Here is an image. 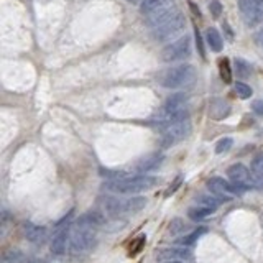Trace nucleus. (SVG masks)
I'll list each match as a JSON object with an SVG mask.
<instances>
[{"label":"nucleus","mask_w":263,"mask_h":263,"mask_svg":"<svg viewBox=\"0 0 263 263\" xmlns=\"http://www.w3.org/2000/svg\"><path fill=\"white\" fill-rule=\"evenodd\" d=\"M224 30L227 31V35H229V40L232 41V40H234V33H232V30H230L229 23H224Z\"/></svg>","instance_id":"obj_34"},{"label":"nucleus","mask_w":263,"mask_h":263,"mask_svg":"<svg viewBox=\"0 0 263 263\" xmlns=\"http://www.w3.org/2000/svg\"><path fill=\"white\" fill-rule=\"evenodd\" d=\"M96 245H97V235L94 232V229L78 226L71 232V237H69V249H71V253L76 255V257L90 252Z\"/></svg>","instance_id":"obj_4"},{"label":"nucleus","mask_w":263,"mask_h":263,"mask_svg":"<svg viewBox=\"0 0 263 263\" xmlns=\"http://www.w3.org/2000/svg\"><path fill=\"white\" fill-rule=\"evenodd\" d=\"M209 114L212 119L216 120H222L224 117L230 114V107L226 101H222V99H214L211 102V109H209Z\"/></svg>","instance_id":"obj_18"},{"label":"nucleus","mask_w":263,"mask_h":263,"mask_svg":"<svg viewBox=\"0 0 263 263\" xmlns=\"http://www.w3.org/2000/svg\"><path fill=\"white\" fill-rule=\"evenodd\" d=\"M163 263H184V261H181V260H171V261H163Z\"/></svg>","instance_id":"obj_35"},{"label":"nucleus","mask_w":263,"mask_h":263,"mask_svg":"<svg viewBox=\"0 0 263 263\" xmlns=\"http://www.w3.org/2000/svg\"><path fill=\"white\" fill-rule=\"evenodd\" d=\"M238 8L247 27H257L263 22V0H238Z\"/></svg>","instance_id":"obj_8"},{"label":"nucleus","mask_w":263,"mask_h":263,"mask_svg":"<svg viewBox=\"0 0 263 263\" xmlns=\"http://www.w3.org/2000/svg\"><path fill=\"white\" fill-rule=\"evenodd\" d=\"M191 54V38L189 36H181L175 41H171L170 45H166L161 49V60L164 63H173L184 60Z\"/></svg>","instance_id":"obj_7"},{"label":"nucleus","mask_w":263,"mask_h":263,"mask_svg":"<svg viewBox=\"0 0 263 263\" xmlns=\"http://www.w3.org/2000/svg\"><path fill=\"white\" fill-rule=\"evenodd\" d=\"M227 176L230 179V183H232V186L237 189L238 194L243 193V191H249V189L253 186L252 173L242 163H235V164H232V166H229Z\"/></svg>","instance_id":"obj_9"},{"label":"nucleus","mask_w":263,"mask_h":263,"mask_svg":"<svg viewBox=\"0 0 263 263\" xmlns=\"http://www.w3.org/2000/svg\"><path fill=\"white\" fill-rule=\"evenodd\" d=\"M232 145H234V140L230 138V137L220 138L219 142H217V145H216V153H217V155L226 153V152H229V150H230V148H232Z\"/></svg>","instance_id":"obj_28"},{"label":"nucleus","mask_w":263,"mask_h":263,"mask_svg":"<svg viewBox=\"0 0 263 263\" xmlns=\"http://www.w3.org/2000/svg\"><path fill=\"white\" fill-rule=\"evenodd\" d=\"M234 66H235V72H237V76L240 78V79L250 78V74H252V66H250L249 63H247L245 60H242V58H235Z\"/></svg>","instance_id":"obj_24"},{"label":"nucleus","mask_w":263,"mask_h":263,"mask_svg":"<svg viewBox=\"0 0 263 263\" xmlns=\"http://www.w3.org/2000/svg\"><path fill=\"white\" fill-rule=\"evenodd\" d=\"M69 237H71V230H69V226H66L51 238V243H49V250H51V253L63 255L64 250H66V243H68Z\"/></svg>","instance_id":"obj_14"},{"label":"nucleus","mask_w":263,"mask_h":263,"mask_svg":"<svg viewBox=\"0 0 263 263\" xmlns=\"http://www.w3.org/2000/svg\"><path fill=\"white\" fill-rule=\"evenodd\" d=\"M235 92H237V96L240 97V99H249L252 94H253V90H252V87L250 86H247L245 82H235Z\"/></svg>","instance_id":"obj_27"},{"label":"nucleus","mask_w":263,"mask_h":263,"mask_svg":"<svg viewBox=\"0 0 263 263\" xmlns=\"http://www.w3.org/2000/svg\"><path fill=\"white\" fill-rule=\"evenodd\" d=\"M104 212H107L112 217H119L123 214H137L146 205V199L142 196H132L127 199H119V197H105Z\"/></svg>","instance_id":"obj_3"},{"label":"nucleus","mask_w":263,"mask_h":263,"mask_svg":"<svg viewBox=\"0 0 263 263\" xmlns=\"http://www.w3.org/2000/svg\"><path fill=\"white\" fill-rule=\"evenodd\" d=\"M211 214L212 212L209 209H204V208H201V205H194V208L187 209V216L191 220H202L205 217H209Z\"/></svg>","instance_id":"obj_25"},{"label":"nucleus","mask_w":263,"mask_h":263,"mask_svg":"<svg viewBox=\"0 0 263 263\" xmlns=\"http://www.w3.org/2000/svg\"><path fill=\"white\" fill-rule=\"evenodd\" d=\"M127 2H130V4H138L140 0H127Z\"/></svg>","instance_id":"obj_36"},{"label":"nucleus","mask_w":263,"mask_h":263,"mask_svg":"<svg viewBox=\"0 0 263 263\" xmlns=\"http://www.w3.org/2000/svg\"><path fill=\"white\" fill-rule=\"evenodd\" d=\"M2 263H38V261L28 258L27 255L20 250H7L2 255Z\"/></svg>","instance_id":"obj_21"},{"label":"nucleus","mask_w":263,"mask_h":263,"mask_svg":"<svg viewBox=\"0 0 263 263\" xmlns=\"http://www.w3.org/2000/svg\"><path fill=\"white\" fill-rule=\"evenodd\" d=\"M104 224H105V216L99 211H87L78 219V226H81V227L94 229V227H101Z\"/></svg>","instance_id":"obj_15"},{"label":"nucleus","mask_w":263,"mask_h":263,"mask_svg":"<svg viewBox=\"0 0 263 263\" xmlns=\"http://www.w3.org/2000/svg\"><path fill=\"white\" fill-rule=\"evenodd\" d=\"M176 15H179V10L176 7H166V8H163V10H158V12H155L152 15H148L146 16V23L155 30V28L161 27L163 23H166L171 18H175Z\"/></svg>","instance_id":"obj_11"},{"label":"nucleus","mask_w":263,"mask_h":263,"mask_svg":"<svg viewBox=\"0 0 263 263\" xmlns=\"http://www.w3.org/2000/svg\"><path fill=\"white\" fill-rule=\"evenodd\" d=\"M189 252L186 249H164L158 252V260L161 261H171V260H179V258H187Z\"/></svg>","instance_id":"obj_20"},{"label":"nucleus","mask_w":263,"mask_h":263,"mask_svg":"<svg viewBox=\"0 0 263 263\" xmlns=\"http://www.w3.org/2000/svg\"><path fill=\"white\" fill-rule=\"evenodd\" d=\"M208 187L217 199H220V202H229L230 201L229 194H238L232 183H229V181L219 176H212L211 179H208Z\"/></svg>","instance_id":"obj_10"},{"label":"nucleus","mask_w":263,"mask_h":263,"mask_svg":"<svg viewBox=\"0 0 263 263\" xmlns=\"http://www.w3.org/2000/svg\"><path fill=\"white\" fill-rule=\"evenodd\" d=\"M204 38H205V43L209 45V48L212 49V51H216V53H219V51H222V36H220V33L216 30V28H208L205 30V33H204Z\"/></svg>","instance_id":"obj_19"},{"label":"nucleus","mask_w":263,"mask_h":263,"mask_svg":"<svg viewBox=\"0 0 263 263\" xmlns=\"http://www.w3.org/2000/svg\"><path fill=\"white\" fill-rule=\"evenodd\" d=\"M184 28H186V18L179 13L175 16V18H171L170 22L163 23L161 27L155 28L152 31V36L155 41H158V43H163V41H171L176 36H179L181 33L184 31Z\"/></svg>","instance_id":"obj_6"},{"label":"nucleus","mask_w":263,"mask_h":263,"mask_svg":"<svg viewBox=\"0 0 263 263\" xmlns=\"http://www.w3.org/2000/svg\"><path fill=\"white\" fill-rule=\"evenodd\" d=\"M194 38H196V46H197V51H199L201 58H205V51H204V43H202V38H201V33L199 30H194Z\"/></svg>","instance_id":"obj_29"},{"label":"nucleus","mask_w":263,"mask_h":263,"mask_svg":"<svg viewBox=\"0 0 263 263\" xmlns=\"http://www.w3.org/2000/svg\"><path fill=\"white\" fill-rule=\"evenodd\" d=\"M171 2L173 0H143V2L140 4V12L148 16L158 10H163V8H166V7H171Z\"/></svg>","instance_id":"obj_17"},{"label":"nucleus","mask_w":263,"mask_h":263,"mask_svg":"<svg viewBox=\"0 0 263 263\" xmlns=\"http://www.w3.org/2000/svg\"><path fill=\"white\" fill-rule=\"evenodd\" d=\"M208 232V229H205L204 226H201V227H197V229H194L191 234H187V235H183V237H179L178 238V243H181V245H184V247H189V245H193L196 240H199V238Z\"/></svg>","instance_id":"obj_22"},{"label":"nucleus","mask_w":263,"mask_h":263,"mask_svg":"<svg viewBox=\"0 0 263 263\" xmlns=\"http://www.w3.org/2000/svg\"><path fill=\"white\" fill-rule=\"evenodd\" d=\"M255 43L263 48V28H260L257 33H255Z\"/></svg>","instance_id":"obj_33"},{"label":"nucleus","mask_w":263,"mask_h":263,"mask_svg":"<svg viewBox=\"0 0 263 263\" xmlns=\"http://www.w3.org/2000/svg\"><path fill=\"white\" fill-rule=\"evenodd\" d=\"M156 183H158V179H156L155 176L137 175V176L107 181V183L104 184V187L109 189V191H112V193H119V194H137V193L152 189Z\"/></svg>","instance_id":"obj_1"},{"label":"nucleus","mask_w":263,"mask_h":263,"mask_svg":"<svg viewBox=\"0 0 263 263\" xmlns=\"http://www.w3.org/2000/svg\"><path fill=\"white\" fill-rule=\"evenodd\" d=\"M163 153H150V155H146V156H143L142 160H138L137 161V164H135V170L138 171V173H146L148 171H153V170H156L161 164V161H163Z\"/></svg>","instance_id":"obj_13"},{"label":"nucleus","mask_w":263,"mask_h":263,"mask_svg":"<svg viewBox=\"0 0 263 263\" xmlns=\"http://www.w3.org/2000/svg\"><path fill=\"white\" fill-rule=\"evenodd\" d=\"M250 173H252L253 186L258 189H263V153H257L252 158Z\"/></svg>","instance_id":"obj_16"},{"label":"nucleus","mask_w":263,"mask_h":263,"mask_svg":"<svg viewBox=\"0 0 263 263\" xmlns=\"http://www.w3.org/2000/svg\"><path fill=\"white\" fill-rule=\"evenodd\" d=\"M252 109H253L255 114H258V115H261V117H263V101H255L252 104Z\"/></svg>","instance_id":"obj_31"},{"label":"nucleus","mask_w":263,"mask_h":263,"mask_svg":"<svg viewBox=\"0 0 263 263\" xmlns=\"http://www.w3.org/2000/svg\"><path fill=\"white\" fill-rule=\"evenodd\" d=\"M189 134H191V122H189V119L164 123V125H161L160 145L163 148H170L179 143L181 140H184Z\"/></svg>","instance_id":"obj_5"},{"label":"nucleus","mask_w":263,"mask_h":263,"mask_svg":"<svg viewBox=\"0 0 263 263\" xmlns=\"http://www.w3.org/2000/svg\"><path fill=\"white\" fill-rule=\"evenodd\" d=\"M219 71H220V78L226 84H230L232 82V69H230V63L227 58L219 61Z\"/></svg>","instance_id":"obj_26"},{"label":"nucleus","mask_w":263,"mask_h":263,"mask_svg":"<svg viewBox=\"0 0 263 263\" xmlns=\"http://www.w3.org/2000/svg\"><path fill=\"white\" fill-rule=\"evenodd\" d=\"M196 204L197 205H201V208H204V209H209L211 212H214L216 211L219 205H220V199H217L216 196H205V194H202V196H199L196 199Z\"/></svg>","instance_id":"obj_23"},{"label":"nucleus","mask_w":263,"mask_h":263,"mask_svg":"<svg viewBox=\"0 0 263 263\" xmlns=\"http://www.w3.org/2000/svg\"><path fill=\"white\" fill-rule=\"evenodd\" d=\"M196 78V69L191 64H178L171 66V68L163 69L156 81L161 87L166 89H181L191 84Z\"/></svg>","instance_id":"obj_2"},{"label":"nucleus","mask_w":263,"mask_h":263,"mask_svg":"<svg viewBox=\"0 0 263 263\" xmlns=\"http://www.w3.org/2000/svg\"><path fill=\"white\" fill-rule=\"evenodd\" d=\"M23 234L30 243H35V245H41L46 240V227L33 224V222L23 224Z\"/></svg>","instance_id":"obj_12"},{"label":"nucleus","mask_w":263,"mask_h":263,"mask_svg":"<svg viewBox=\"0 0 263 263\" xmlns=\"http://www.w3.org/2000/svg\"><path fill=\"white\" fill-rule=\"evenodd\" d=\"M181 181H183V178H181V176H178V178H176V181H175V184H173V186H170V189H168V191H166V196H170V194H173V193L176 191V189H178V186L181 184Z\"/></svg>","instance_id":"obj_32"},{"label":"nucleus","mask_w":263,"mask_h":263,"mask_svg":"<svg viewBox=\"0 0 263 263\" xmlns=\"http://www.w3.org/2000/svg\"><path fill=\"white\" fill-rule=\"evenodd\" d=\"M209 10H211V13H212L214 18H219L220 13H222V5H220L219 0H214V2H211Z\"/></svg>","instance_id":"obj_30"}]
</instances>
